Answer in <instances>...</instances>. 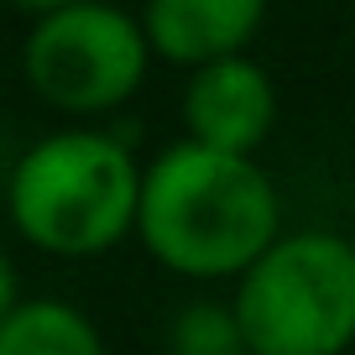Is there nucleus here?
<instances>
[{
	"label": "nucleus",
	"instance_id": "obj_1",
	"mask_svg": "<svg viewBox=\"0 0 355 355\" xmlns=\"http://www.w3.org/2000/svg\"><path fill=\"white\" fill-rule=\"evenodd\" d=\"M136 225L162 266L183 277H225L245 272L277 241V193L245 152L193 136L141 178Z\"/></svg>",
	"mask_w": 355,
	"mask_h": 355
},
{
	"label": "nucleus",
	"instance_id": "obj_8",
	"mask_svg": "<svg viewBox=\"0 0 355 355\" xmlns=\"http://www.w3.org/2000/svg\"><path fill=\"white\" fill-rule=\"evenodd\" d=\"M241 345H245L241 319L214 309V303H193L173 324V350L178 355H235Z\"/></svg>",
	"mask_w": 355,
	"mask_h": 355
},
{
	"label": "nucleus",
	"instance_id": "obj_5",
	"mask_svg": "<svg viewBox=\"0 0 355 355\" xmlns=\"http://www.w3.org/2000/svg\"><path fill=\"white\" fill-rule=\"evenodd\" d=\"M183 115H189V131L199 141L225 146V152H251L272 131L277 94H272V78L256 63H245L241 53H225L199 63Z\"/></svg>",
	"mask_w": 355,
	"mask_h": 355
},
{
	"label": "nucleus",
	"instance_id": "obj_6",
	"mask_svg": "<svg viewBox=\"0 0 355 355\" xmlns=\"http://www.w3.org/2000/svg\"><path fill=\"white\" fill-rule=\"evenodd\" d=\"M266 0H146V37L173 63L241 53L261 26Z\"/></svg>",
	"mask_w": 355,
	"mask_h": 355
},
{
	"label": "nucleus",
	"instance_id": "obj_10",
	"mask_svg": "<svg viewBox=\"0 0 355 355\" xmlns=\"http://www.w3.org/2000/svg\"><path fill=\"white\" fill-rule=\"evenodd\" d=\"M16 6H32V11H58V6H68V0H16Z\"/></svg>",
	"mask_w": 355,
	"mask_h": 355
},
{
	"label": "nucleus",
	"instance_id": "obj_4",
	"mask_svg": "<svg viewBox=\"0 0 355 355\" xmlns=\"http://www.w3.org/2000/svg\"><path fill=\"white\" fill-rule=\"evenodd\" d=\"M152 37L125 11L68 0L26 37V78L47 105L73 115L110 110L141 84Z\"/></svg>",
	"mask_w": 355,
	"mask_h": 355
},
{
	"label": "nucleus",
	"instance_id": "obj_2",
	"mask_svg": "<svg viewBox=\"0 0 355 355\" xmlns=\"http://www.w3.org/2000/svg\"><path fill=\"white\" fill-rule=\"evenodd\" d=\"M141 209V178L121 141L68 131L32 146L11 178V220L26 241L58 256L105 251Z\"/></svg>",
	"mask_w": 355,
	"mask_h": 355
},
{
	"label": "nucleus",
	"instance_id": "obj_7",
	"mask_svg": "<svg viewBox=\"0 0 355 355\" xmlns=\"http://www.w3.org/2000/svg\"><path fill=\"white\" fill-rule=\"evenodd\" d=\"M105 340L78 309L53 298L21 303L0 319V355H100Z\"/></svg>",
	"mask_w": 355,
	"mask_h": 355
},
{
	"label": "nucleus",
	"instance_id": "obj_9",
	"mask_svg": "<svg viewBox=\"0 0 355 355\" xmlns=\"http://www.w3.org/2000/svg\"><path fill=\"white\" fill-rule=\"evenodd\" d=\"M11 313V266H6V256H0V319Z\"/></svg>",
	"mask_w": 355,
	"mask_h": 355
},
{
	"label": "nucleus",
	"instance_id": "obj_3",
	"mask_svg": "<svg viewBox=\"0 0 355 355\" xmlns=\"http://www.w3.org/2000/svg\"><path fill=\"white\" fill-rule=\"evenodd\" d=\"M235 319L256 355H334L355 340V245L288 235L245 266Z\"/></svg>",
	"mask_w": 355,
	"mask_h": 355
}]
</instances>
